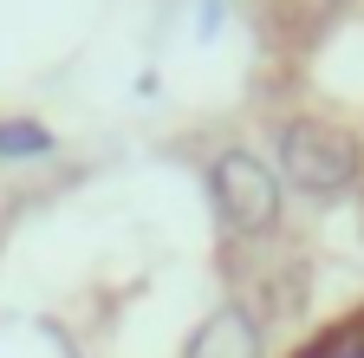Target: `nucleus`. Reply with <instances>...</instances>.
Here are the masks:
<instances>
[{
  "mask_svg": "<svg viewBox=\"0 0 364 358\" xmlns=\"http://www.w3.org/2000/svg\"><path fill=\"white\" fill-rule=\"evenodd\" d=\"M280 183H293L312 202H338L358 183V144L318 117H293L280 130Z\"/></svg>",
  "mask_w": 364,
  "mask_h": 358,
  "instance_id": "1",
  "label": "nucleus"
},
{
  "mask_svg": "<svg viewBox=\"0 0 364 358\" xmlns=\"http://www.w3.org/2000/svg\"><path fill=\"white\" fill-rule=\"evenodd\" d=\"M280 169L260 163L254 150H221L208 163V196L221 209V221L235 235H267V228H280Z\"/></svg>",
  "mask_w": 364,
  "mask_h": 358,
  "instance_id": "2",
  "label": "nucleus"
},
{
  "mask_svg": "<svg viewBox=\"0 0 364 358\" xmlns=\"http://www.w3.org/2000/svg\"><path fill=\"white\" fill-rule=\"evenodd\" d=\"M182 358H260V326L247 320L241 306H221L202 320V332L189 339Z\"/></svg>",
  "mask_w": 364,
  "mask_h": 358,
  "instance_id": "3",
  "label": "nucleus"
},
{
  "mask_svg": "<svg viewBox=\"0 0 364 358\" xmlns=\"http://www.w3.org/2000/svg\"><path fill=\"white\" fill-rule=\"evenodd\" d=\"M46 144H53V137H46L39 124H26V117H7V124H0V157H33Z\"/></svg>",
  "mask_w": 364,
  "mask_h": 358,
  "instance_id": "4",
  "label": "nucleus"
}]
</instances>
